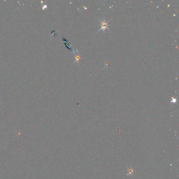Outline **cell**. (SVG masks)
<instances>
[{"label":"cell","instance_id":"obj_1","mask_svg":"<svg viewBox=\"0 0 179 179\" xmlns=\"http://www.w3.org/2000/svg\"><path fill=\"white\" fill-rule=\"evenodd\" d=\"M100 24H101V28L98 31L97 33H98L99 31H105V30L106 29H108V26H109V25L108 24V23H109V21H108V22H107L105 20H103L102 21H100Z\"/></svg>","mask_w":179,"mask_h":179},{"label":"cell","instance_id":"obj_2","mask_svg":"<svg viewBox=\"0 0 179 179\" xmlns=\"http://www.w3.org/2000/svg\"><path fill=\"white\" fill-rule=\"evenodd\" d=\"M62 40H63V42H64V43H65V46H66V47H67L68 49H69L70 50H72V48H71V47H70V45L68 44V42H67V40L66 39H65L63 38V39H62Z\"/></svg>","mask_w":179,"mask_h":179},{"label":"cell","instance_id":"obj_4","mask_svg":"<svg viewBox=\"0 0 179 179\" xmlns=\"http://www.w3.org/2000/svg\"><path fill=\"white\" fill-rule=\"evenodd\" d=\"M74 53H77V50L76 49H75V50L74 51Z\"/></svg>","mask_w":179,"mask_h":179},{"label":"cell","instance_id":"obj_3","mask_svg":"<svg viewBox=\"0 0 179 179\" xmlns=\"http://www.w3.org/2000/svg\"><path fill=\"white\" fill-rule=\"evenodd\" d=\"M81 56H80V55H77L76 56H75V60L74 61V63H76V62L78 63L80 61V60H81Z\"/></svg>","mask_w":179,"mask_h":179}]
</instances>
